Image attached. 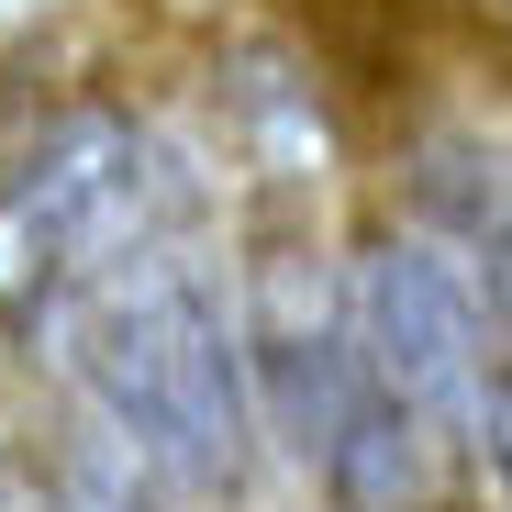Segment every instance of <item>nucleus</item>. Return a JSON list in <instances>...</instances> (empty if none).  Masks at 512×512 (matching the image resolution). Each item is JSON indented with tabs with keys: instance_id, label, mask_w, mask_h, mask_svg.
I'll use <instances>...</instances> for the list:
<instances>
[{
	"instance_id": "obj_1",
	"label": "nucleus",
	"mask_w": 512,
	"mask_h": 512,
	"mask_svg": "<svg viewBox=\"0 0 512 512\" xmlns=\"http://www.w3.org/2000/svg\"><path fill=\"white\" fill-rule=\"evenodd\" d=\"M45 357L67 368L101 435L134 446L167 490H234L256 468L268 412H256V368H245V312L190 256V234L112 268L56 323Z\"/></svg>"
},
{
	"instance_id": "obj_2",
	"label": "nucleus",
	"mask_w": 512,
	"mask_h": 512,
	"mask_svg": "<svg viewBox=\"0 0 512 512\" xmlns=\"http://www.w3.org/2000/svg\"><path fill=\"white\" fill-rule=\"evenodd\" d=\"M190 234V167L167 156L156 123L90 101L56 112L0 156V334L56 346V323L90 301L112 268Z\"/></svg>"
},
{
	"instance_id": "obj_3",
	"label": "nucleus",
	"mask_w": 512,
	"mask_h": 512,
	"mask_svg": "<svg viewBox=\"0 0 512 512\" xmlns=\"http://www.w3.org/2000/svg\"><path fill=\"white\" fill-rule=\"evenodd\" d=\"M346 334H357V357L435 423V435H479L490 312H479L468 268L435 234H368L346 256Z\"/></svg>"
},
{
	"instance_id": "obj_4",
	"label": "nucleus",
	"mask_w": 512,
	"mask_h": 512,
	"mask_svg": "<svg viewBox=\"0 0 512 512\" xmlns=\"http://www.w3.org/2000/svg\"><path fill=\"white\" fill-rule=\"evenodd\" d=\"M435 423H423L368 357H357V334H346V368H334L323 390V423H312V479L334 512H423V490H435Z\"/></svg>"
},
{
	"instance_id": "obj_5",
	"label": "nucleus",
	"mask_w": 512,
	"mask_h": 512,
	"mask_svg": "<svg viewBox=\"0 0 512 512\" xmlns=\"http://www.w3.org/2000/svg\"><path fill=\"white\" fill-rule=\"evenodd\" d=\"M423 223L446 234V256L468 268L479 312L512 323V156H479V145H435L423 156Z\"/></svg>"
},
{
	"instance_id": "obj_6",
	"label": "nucleus",
	"mask_w": 512,
	"mask_h": 512,
	"mask_svg": "<svg viewBox=\"0 0 512 512\" xmlns=\"http://www.w3.org/2000/svg\"><path fill=\"white\" fill-rule=\"evenodd\" d=\"M479 457H490V479L512 501V357H490V390H479Z\"/></svg>"
}]
</instances>
